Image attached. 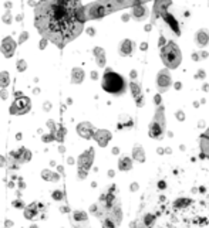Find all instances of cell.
<instances>
[{
    "label": "cell",
    "instance_id": "1",
    "mask_svg": "<svg viewBox=\"0 0 209 228\" xmlns=\"http://www.w3.org/2000/svg\"><path fill=\"white\" fill-rule=\"evenodd\" d=\"M84 21L81 0H38L34 7L37 31L58 48H64L81 34Z\"/></svg>",
    "mask_w": 209,
    "mask_h": 228
},
{
    "label": "cell",
    "instance_id": "2",
    "mask_svg": "<svg viewBox=\"0 0 209 228\" xmlns=\"http://www.w3.org/2000/svg\"><path fill=\"white\" fill-rule=\"evenodd\" d=\"M101 86L105 92L111 94V95H122L127 89V82L124 80V77L111 71L110 68H107V71L103 75V81Z\"/></svg>",
    "mask_w": 209,
    "mask_h": 228
},
{
    "label": "cell",
    "instance_id": "3",
    "mask_svg": "<svg viewBox=\"0 0 209 228\" xmlns=\"http://www.w3.org/2000/svg\"><path fill=\"white\" fill-rule=\"evenodd\" d=\"M161 57L164 64L167 65L168 68H176L179 63H181V51L178 48V46L169 41L161 51Z\"/></svg>",
    "mask_w": 209,
    "mask_h": 228
},
{
    "label": "cell",
    "instance_id": "4",
    "mask_svg": "<svg viewBox=\"0 0 209 228\" xmlns=\"http://www.w3.org/2000/svg\"><path fill=\"white\" fill-rule=\"evenodd\" d=\"M164 130H165L164 108H159L157 111V115H155L152 123H149V136H152L154 139H162Z\"/></svg>",
    "mask_w": 209,
    "mask_h": 228
},
{
    "label": "cell",
    "instance_id": "5",
    "mask_svg": "<svg viewBox=\"0 0 209 228\" xmlns=\"http://www.w3.org/2000/svg\"><path fill=\"white\" fill-rule=\"evenodd\" d=\"M30 108H32L30 99L23 95V97L14 99V102L9 108V112H10V115H26L30 111Z\"/></svg>",
    "mask_w": 209,
    "mask_h": 228
},
{
    "label": "cell",
    "instance_id": "6",
    "mask_svg": "<svg viewBox=\"0 0 209 228\" xmlns=\"http://www.w3.org/2000/svg\"><path fill=\"white\" fill-rule=\"evenodd\" d=\"M16 48H17V43L10 35L4 37L1 40V43H0V51H1V54L6 58H12L14 55V52H16Z\"/></svg>",
    "mask_w": 209,
    "mask_h": 228
},
{
    "label": "cell",
    "instance_id": "7",
    "mask_svg": "<svg viewBox=\"0 0 209 228\" xmlns=\"http://www.w3.org/2000/svg\"><path fill=\"white\" fill-rule=\"evenodd\" d=\"M75 129H77V133H78L83 139H91V137H94V135H95V129H94V126H93L90 122H80Z\"/></svg>",
    "mask_w": 209,
    "mask_h": 228
},
{
    "label": "cell",
    "instance_id": "8",
    "mask_svg": "<svg viewBox=\"0 0 209 228\" xmlns=\"http://www.w3.org/2000/svg\"><path fill=\"white\" fill-rule=\"evenodd\" d=\"M93 159H94V150L93 147H90V150H86L83 154H80L78 157V169H83V170H87L91 167L93 164Z\"/></svg>",
    "mask_w": 209,
    "mask_h": 228
},
{
    "label": "cell",
    "instance_id": "9",
    "mask_svg": "<svg viewBox=\"0 0 209 228\" xmlns=\"http://www.w3.org/2000/svg\"><path fill=\"white\" fill-rule=\"evenodd\" d=\"M171 75H169V72H168V69H162V71H159V74H158L157 77V84H158V88H159V91H165L167 88H169L171 86Z\"/></svg>",
    "mask_w": 209,
    "mask_h": 228
},
{
    "label": "cell",
    "instance_id": "10",
    "mask_svg": "<svg viewBox=\"0 0 209 228\" xmlns=\"http://www.w3.org/2000/svg\"><path fill=\"white\" fill-rule=\"evenodd\" d=\"M94 139H95V142L100 145L101 147H104L108 145V142L111 140V133L108 132V130L105 129H100L95 132V135H94Z\"/></svg>",
    "mask_w": 209,
    "mask_h": 228
},
{
    "label": "cell",
    "instance_id": "11",
    "mask_svg": "<svg viewBox=\"0 0 209 228\" xmlns=\"http://www.w3.org/2000/svg\"><path fill=\"white\" fill-rule=\"evenodd\" d=\"M132 51H134V43H132L131 40H124V41L120 43V47H118L120 55H122V57H128V55L132 54Z\"/></svg>",
    "mask_w": 209,
    "mask_h": 228
},
{
    "label": "cell",
    "instance_id": "12",
    "mask_svg": "<svg viewBox=\"0 0 209 228\" xmlns=\"http://www.w3.org/2000/svg\"><path fill=\"white\" fill-rule=\"evenodd\" d=\"M84 77H86V74H84V69H83V68L74 67V68L71 69V84L80 85L81 82L84 81Z\"/></svg>",
    "mask_w": 209,
    "mask_h": 228
},
{
    "label": "cell",
    "instance_id": "13",
    "mask_svg": "<svg viewBox=\"0 0 209 228\" xmlns=\"http://www.w3.org/2000/svg\"><path fill=\"white\" fill-rule=\"evenodd\" d=\"M93 54H94V57H95V63H97V65H98L100 68L105 67V51H104V48H101V47H94Z\"/></svg>",
    "mask_w": 209,
    "mask_h": 228
},
{
    "label": "cell",
    "instance_id": "14",
    "mask_svg": "<svg viewBox=\"0 0 209 228\" xmlns=\"http://www.w3.org/2000/svg\"><path fill=\"white\" fill-rule=\"evenodd\" d=\"M195 41L199 47H205L209 43V31H205V30H201L198 31L196 37H195Z\"/></svg>",
    "mask_w": 209,
    "mask_h": 228
},
{
    "label": "cell",
    "instance_id": "15",
    "mask_svg": "<svg viewBox=\"0 0 209 228\" xmlns=\"http://www.w3.org/2000/svg\"><path fill=\"white\" fill-rule=\"evenodd\" d=\"M37 210H38L37 203L30 204L29 207H26V208H24V217H26L27 220H33V218H36V215H37Z\"/></svg>",
    "mask_w": 209,
    "mask_h": 228
},
{
    "label": "cell",
    "instance_id": "16",
    "mask_svg": "<svg viewBox=\"0 0 209 228\" xmlns=\"http://www.w3.org/2000/svg\"><path fill=\"white\" fill-rule=\"evenodd\" d=\"M10 85V74L7 71L0 72V88H7Z\"/></svg>",
    "mask_w": 209,
    "mask_h": 228
},
{
    "label": "cell",
    "instance_id": "17",
    "mask_svg": "<svg viewBox=\"0 0 209 228\" xmlns=\"http://www.w3.org/2000/svg\"><path fill=\"white\" fill-rule=\"evenodd\" d=\"M30 159H32V152L27 150L26 147H23V152H21V156L19 159V163H27Z\"/></svg>",
    "mask_w": 209,
    "mask_h": 228
},
{
    "label": "cell",
    "instance_id": "18",
    "mask_svg": "<svg viewBox=\"0 0 209 228\" xmlns=\"http://www.w3.org/2000/svg\"><path fill=\"white\" fill-rule=\"evenodd\" d=\"M145 7H142V6H139V7H135L134 9V17L137 18V20H141V18H144V17L147 16L145 14Z\"/></svg>",
    "mask_w": 209,
    "mask_h": 228
},
{
    "label": "cell",
    "instance_id": "19",
    "mask_svg": "<svg viewBox=\"0 0 209 228\" xmlns=\"http://www.w3.org/2000/svg\"><path fill=\"white\" fill-rule=\"evenodd\" d=\"M66 133H67V130L66 128H58V129L56 130V140H58V142H63L64 140V137H66Z\"/></svg>",
    "mask_w": 209,
    "mask_h": 228
},
{
    "label": "cell",
    "instance_id": "20",
    "mask_svg": "<svg viewBox=\"0 0 209 228\" xmlns=\"http://www.w3.org/2000/svg\"><path fill=\"white\" fill-rule=\"evenodd\" d=\"M1 21H3L4 24H7V26H10V24L13 23V14L10 13V10H7V12L1 16Z\"/></svg>",
    "mask_w": 209,
    "mask_h": 228
},
{
    "label": "cell",
    "instance_id": "21",
    "mask_svg": "<svg viewBox=\"0 0 209 228\" xmlns=\"http://www.w3.org/2000/svg\"><path fill=\"white\" fill-rule=\"evenodd\" d=\"M73 215H74L75 221H87V218H88L87 212H84V211H74Z\"/></svg>",
    "mask_w": 209,
    "mask_h": 228
},
{
    "label": "cell",
    "instance_id": "22",
    "mask_svg": "<svg viewBox=\"0 0 209 228\" xmlns=\"http://www.w3.org/2000/svg\"><path fill=\"white\" fill-rule=\"evenodd\" d=\"M118 167H120L121 170H128V169H131V160H130L128 157H124V159L120 160Z\"/></svg>",
    "mask_w": 209,
    "mask_h": 228
},
{
    "label": "cell",
    "instance_id": "23",
    "mask_svg": "<svg viewBox=\"0 0 209 228\" xmlns=\"http://www.w3.org/2000/svg\"><path fill=\"white\" fill-rule=\"evenodd\" d=\"M16 68H17L19 72H24V71L27 69V63H26V60H23V58L17 60V63H16Z\"/></svg>",
    "mask_w": 209,
    "mask_h": 228
},
{
    "label": "cell",
    "instance_id": "24",
    "mask_svg": "<svg viewBox=\"0 0 209 228\" xmlns=\"http://www.w3.org/2000/svg\"><path fill=\"white\" fill-rule=\"evenodd\" d=\"M53 173H54V172L49 170V169H44V170H41V177H43V180H46V181H51Z\"/></svg>",
    "mask_w": 209,
    "mask_h": 228
},
{
    "label": "cell",
    "instance_id": "25",
    "mask_svg": "<svg viewBox=\"0 0 209 228\" xmlns=\"http://www.w3.org/2000/svg\"><path fill=\"white\" fill-rule=\"evenodd\" d=\"M165 20L169 21V26H171L172 30H175L176 33H179V30H178V24H176V20H175V18H172L169 14H165Z\"/></svg>",
    "mask_w": 209,
    "mask_h": 228
},
{
    "label": "cell",
    "instance_id": "26",
    "mask_svg": "<svg viewBox=\"0 0 209 228\" xmlns=\"http://www.w3.org/2000/svg\"><path fill=\"white\" fill-rule=\"evenodd\" d=\"M29 31H21L19 34V40H17V44H23V43H26L27 40H29Z\"/></svg>",
    "mask_w": 209,
    "mask_h": 228
},
{
    "label": "cell",
    "instance_id": "27",
    "mask_svg": "<svg viewBox=\"0 0 209 228\" xmlns=\"http://www.w3.org/2000/svg\"><path fill=\"white\" fill-rule=\"evenodd\" d=\"M41 140L44 142V143H51L56 140V135L54 133H49V135H44V136H41Z\"/></svg>",
    "mask_w": 209,
    "mask_h": 228
},
{
    "label": "cell",
    "instance_id": "28",
    "mask_svg": "<svg viewBox=\"0 0 209 228\" xmlns=\"http://www.w3.org/2000/svg\"><path fill=\"white\" fill-rule=\"evenodd\" d=\"M51 197H53V200H56V201H61V200L64 198V194H63V191H60V190H54L51 193Z\"/></svg>",
    "mask_w": 209,
    "mask_h": 228
},
{
    "label": "cell",
    "instance_id": "29",
    "mask_svg": "<svg viewBox=\"0 0 209 228\" xmlns=\"http://www.w3.org/2000/svg\"><path fill=\"white\" fill-rule=\"evenodd\" d=\"M46 126L51 130V133H56V130H57V123L54 122V119H49V120L46 122Z\"/></svg>",
    "mask_w": 209,
    "mask_h": 228
},
{
    "label": "cell",
    "instance_id": "30",
    "mask_svg": "<svg viewBox=\"0 0 209 228\" xmlns=\"http://www.w3.org/2000/svg\"><path fill=\"white\" fill-rule=\"evenodd\" d=\"M12 204H13V207H14V208H17V210H24V208H26V204H24V203H23L20 198L14 200Z\"/></svg>",
    "mask_w": 209,
    "mask_h": 228
},
{
    "label": "cell",
    "instance_id": "31",
    "mask_svg": "<svg viewBox=\"0 0 209 228\" xmlns=\"http://www.w3.org/2000/svg\"><path fill=\"white\" fill-rule=\"evenodd\" d=\"M130 88H131V91H132V95H134L135 98L138 97V94L141 92V89H139L138 85H137L135 82H131V84H130Z\"/></svg>",
    "mask_w": 209,
    "mask_h": 228
},
{
    "label": "cell",
    "instance_id": "32",
    "mask_svg": "<svg viewBox=\"0 0 209 228\" xmlns=\"http://www.w3.org/2000/svg\"><path fill=\"white\" fill-rule=\"evenodd\" d=\"M50 41L47 40V38H44V37H41V40H40V43H38V48L40 50H44L47 47V44H49Z\"/></svg>",
    "mask_w": 209,
    "mask_h": 228
},
{
    "label": "cell",
    "instance_id": "33",
    "mask_svg": "<svg viewBox=\"0 0 209 228\" xmlns=\"http://www.w3.org/2000/svg\"><path fill=\"white\" fill-rule=\"evenodd\" d=\"M51 108H53V103L50 101H46V102L43 103V111H44V112H50Z\"/></svg>",
    "mask_w": 209,
    "mask_h": 228
},
{
    "label": "cell",
    "instance_id": "34",
    "mask_svg": "<svg viewBox=\"0 0 209 228\" xmlns=\"http://www.w3.org/2000/svg\"><path fill=\"white\" fill-rule=\"evenodd\" d=\"M0 98H1L3 101H6V99L9 98V91H7L6 88H1V91H0Z\"/></svg>",
    "mask_w": 209,
    "mask_h": 228
},
{
    "label": "cell",
    "instance_id": "35",
    "mask_svg": "<svg viewBox=\"0 0 209 228\" xmlns=\"http://www.w3.org/2000/svg\"><path fill=\"white\" fill-rule=\"evenodd\" d=\"M88 174L87 170H83V169H78V179H86Z\"/></svg>",
    "mask_w": 209,
    "mask_h": 228
},
{
    "label": "cell",
    "instance_id": "36",
    "mask_svg": "<svg viewBox=\"0 0 209 228\" xmlns=\"http://www.w3.org/2000/svg\"><path fill=\"white\" fill-rule=\"evenodd\" d=\"M13 225H14V223H13V221H10V220H6V221H4V227H6V228H12Z\"/></svg>",
    "mask_w": 209,
    "mask_h": 228
},
{
    "label": "cell",
    "instance_id": "37",
    "mask_svg": "<svg viewBox=\"0 0 209 228\" xmlns=\"http://www.w3.org/2000/svg\"><path fill=\"white\" fill-rule=\"evenodd\" d=\"M87 34H88V35H91V37H93V35H95V29L88 27V29H87Z\"/></svg>",
    "mask_w": 209,
    "mask_h": 228
},
{
    "label": "cell",
    "instance_id": "38",
    "mask_svg": "<svg viewBox=\"0 0 209 228\" xmlns=\"http://www.w3.org/2000/svg\"><path fill=\"white\" fill-rule=\"evenodd\" d=\"M4 7H6L7 10H10V9L13 7V3H12L10 0H7V1H4Z\"/></svg>",
    "mask_w": 209,
    "mask_h": 228
},
{
    "label": "cell",
    "instance_id": "39",
    "mask_svg": "<svg viewBox=\"0 0 209 228\" xmlns=\"http://www.w3.org/2000/svg\"><path fill=\"white\" fill-rule=\"evenodd\" d=\"M4 166H6V157L0 156V167H4Z\"/></svg>",
    "mask_w": 209,
    "mask_h": 228
},
{
    "label": "cell",
    "instance_id": "40",
    "mask_svg": "<svg viewBox=\"0 0 209 228\" xmlns=\"http://www.w3.org/2000/svg\"><path fill=\"white\" fill-rule=\"evenodd\" d=\"M58 180H60V174H57V173H53L51 181H58Z\"/></svg>",
    "mask_w": 209,
    "mask_h": 228
},
{
    "label": "cell",
    "instance_id": "41",
    "mask_svg": "<svg viewBox=\"0 0 209 228\" xmlns=\"http://www.w3.org/2000/svg\"><path fill=\"white\" fill-rule=\"evenodd\" d=\"M27 4H29L30 7H36V6H37V3H36L34 0H29V1H27Z\"/></svg>",
    "mask_w": 209,
    "mask_h": 228
},
{
    "label": "cell",
    "instance_id": "42",
    "mask_svg": "<svg viewBox=\"0 0 209 228\" xmlns=\"http://www.w3.org/2000/svg\"><path fill=\"white\" fill-rule=\"evenodd\" d=\"M91 78H93V80H98V74H97V71H93V72H91Z\"/></svg>",
    "mask_w": 209,
    "mask_h": 228
},
{
    "label": "cell",
    "instance_id": "43",
    "mask_svg": "<svg viewBox=\"0 0 209 228\" xmlns=\"http://www.w3.org/2000/svg\"><path fill=\"white\" fill-rule=\"evenodd\" d=\"M19 187H20V189H24V187H26V184H24L23 180H19Z\"/></svg>",
    "mask_w": 209,
    "mask_h": 228
},
{
    "label": "cell",
    "instance_id": "44",
    "mask_svg": "<svg viewBox=\"0 0 209 228\" xmlns=\"http://www.w3.org/2000/svg\"><path fill=\"white\" fill-rule=\"evenodd\" d=\"M60 211H61V212H69L70 208H69V207H60Z\"/></svg>",
    "mask_w": 209,
    "mask_h": 228
},
{
    "label": "cell",
    "instance_id": "45",
    "mask_svg": "<svg viewBox=\"0 0 209 228\" xmlns=\"http://www.w3.org/2000/svg\"><path fill=\"white\" fill-rule=\"evenodd\" d=\"M33 94H34V95H38V94H40V88H34V89H33Z\"/></svg>",
    "mask_w": 209,
    "mask_h": 228
},
{
    "label": "cell",
    "instance_id": "46",
    "mask_svg": "<svg viewBox=\"0 0 209 228\" xmlns=\"http://www.w3.org/2000/svg\"><path fill=\"white\" fill-rule=\"evenodd\" d=\"M58 152H60V153H64V152H66V147H64V146H60V147H58Z\"/></svg>",
    "mask_w": 209,
    "mask_h": 228
},
{
    "label": "cell",
    "instance_id": "47",
    "mask_svg": "<svg viewBox=\"0 0 209 228\" xmlns=\"http://www.w3.org/2000/svg\"><path fill=\"white\" fill-rule=\"evenodd\" d=\"M16 20H17V21H21V20H23V14H17V16H16Z\"/></svg>",
    "mask_w": 209,
    "mask_h": 228
},
{
    "label": "cell",
    "instance_id": "48",
    "mask_svg": "<svg viewBox=\"0 0 209 228\" xmlns=\"http://www.w3.org/2000/svg\"><path fill=\"white\" fill-rule=\"evenodd\" d=\"M67 163H69V164H74V159H73V157H69V159H67Z\"/></svg>",
    "mask_w": 209,
    "mask_h": 228
},
{
    "label": "cell",
    "instance_id": "49",
    "mask_svg": "<svg viewBox=\"0 0 209 228\" xmlns=\"http://www.w3.org/2000/svg\"><path fill=\"white\" fill-rule=\"evenodd\" d=\"M57 170H58V173H63V172H64V167H63V166H58Z\"/></svg>",
    "mask_w": 209,
    "mask_h": 228
},
{
    "label": "cell",
    "instance_id": "50",
    "mask_svg": "<svg viewBox=\"0 0 209 228\" xmlns=\"http://www.w3.org/2000/svg\"><path fill=\"white\" fill-rule=\"evenodd\" d=\"M16 139H17V140H21V139H23V135H21V133H17V135H16Z\"/></svg>",
    "mask_w": 209,
    "mask_h": 228
},
{
    "label": "cell",
    "instance_id": "51",
    "mask_svg": "<svg viewBox=\"0 0 209 228\" xmlns=\"http://www.w3.org/2000/svg\"><path fill=\"white\" fill-rule=\"evenodd\" d=\"M7 186H9L10 189H13V187H14V183H13V181H9V183H7Z\"/></svg>",
    "mask_w": 209,
    "mask_h": 228
},
{
    "label": "cell",
    "instance_id": "52",
    "mask_svg": "<svg viewBox=\"0 0 209 228\" xmlns=\"http://www.w3.org/2000/svg\"><path fill=\"white\" fill-rule=\"evenodd\" d=\"M128 18H130V16H127V14H124V16H122V20H124V21H127Z\"/></svg>",
    "mask_w": 209,
    "mask_h": 228
},
{
    "label": "cell",
    "instance_id": "53",
    "mask_svg": "<svg viewBox=\"0 0 209 228\" xmlns=\"http://www.w3.org/2000/svg\"><path fill=\"white\" fill-rule=\"evenodd\" d=\"M50 166H51V167H54V166H56V162H54V160H51V162H50Z\"/></svg>",
    "mask_w": 209,
    "mask_h": 228
},
{
    "label": "cell",
    "instance_id": "54",
    "mask_svg": "<svg viewBox=\"0 0 209 228\" xmlns=\"http://www.w3.org/2000/svg\"><path fill=\"white\" fill-rule=\"evenodd\" d=\"M71 102H73V99H71V98H67V103H69V105H70Z\"/></svg>",
    "mask_w": 209,
    "mask_h": 228
},
{
    "label": "cell",
    "instance_id": "55",
    "mask_svg": "<svg viewBox=\"0 0 209 228\" xmlns=\"http://www.w3.org/2000/svg\"><path fill=\"white\" fill-rule=\"evenodd\" d=\"M30 228H38V227H37L36 224H33V225H30Z\"/></svg>",
    "mask_w": 209,
    "mask_h": 228
}]
</instances>
